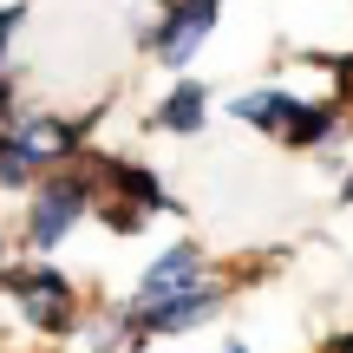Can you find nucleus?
Here are the masks:
<instances>
[{
	"label": "nucleus",
	"mask_w": 353,
	"mask_h": 353,
	"mask_svg": "<svg viewBox=\"0 0 353 353\" xmlns=\"http://www.w3.org/2000/svg\"><path fill=\"white\" fill-rule=\"evenodd\" d=\"M294 105H301V92H288V85H249V92H236L223 112L236 118L242 131H255V138H281Z\"/></svg>",
	"instance_id": "nucleus-10"
},
{
	"label": "nucleus",
	"mask_w": 353,
	"mask_h": 353,
	"mask_svg": "<svg viewBox=\"0 0 353 353\" xmlns=\"http://www.w3.org/2000/svg\"><path fill=\"white\" fill-rule=\"evenodd\" d=\"M216 20H223V0H157V13L144 20L138 46H144L151 65H164L176 79L203 59V46L216 39Z\"/></svg>",
	"instance_id": "nucleus-3"
},
{
	"label": "nucleus",
	"mask_w": 353,
	"mask_h": 353,
	"mask_svg": "<svg viewBox=\"0 0 353 353\" xmlns=\"http://www.w3.org/2000/svg\"><path fill=\"white\" fill-rule=\"evenodd\" d=\"M210 112H216V92L203 85V79L176 72L170 85H164V99L144 112V131H157V138H203Z\"/></svg>",
	"instance_id": "nucleus-7"
},
{
	"label": "nucleus",
	"mask_w": 353,
	"mask_h": 353,
	"mask_svg": "<svg viewBox=\"0 0 353 353\" xmlns=\"http://www.w3.org/2000/svg\"><path fill=\"white\" fill-rule=\"evenodd\" d=\"M0 301H7L13 327L33 347H72L79 321H85L92 294L72 268H59L52 255H13L0 268Z\"/></svg>",
	"instance_id": "nucleus-1"
},
{
	"label": "nucleus",
	"mask_w": 353,
	"mask_h": 353,
	"mask_svg": "<svg viewBox=\"0 0 353 353\" xmlns=\"http://www.w3.org/2000/svg\"><path fill=\"white\" fill-rule=\"evenodd\" d=\"M307 65H321L327 72V92H334V105L353 118V46L347 52H334V59H321V52H307Z\"/></svg>",
	"instance_id": "nucleus-13"
},
{
	"label": "nucleus",
	"mask_w": 353,
	"mask_h": 353,
	"mask_svg": "<svg viewBox=\"0 0 353 353\" xmlns=\"http://www.w3.org/2000/svg\"><path fill=\"white\" fill-rule=\"evenodd\" d=\"M216 353H255V347L242 341V334H223V347H216Z\"/></svg>",
	"instance_id": "nucleus-19"
},
{
	"label": "nucleus",
	"mask_w": 353,
	"mask_h": 353,
	"mask_svg": "<svg viewBox=\"0 0 353 353\" xmlns=\"http://www.w3.org/2000/svg\"><path fill=\"white\" fill-rule=\"evenodd\" d=\"M72 164L92 176V190H99V196H118V203H131V210H144V216H183V203L170 196V183L157 176L151 157H131V151H105V144H85Z\"/></svg>",
	"instance_id": "nucleus-4"
},
{
	"label": "nucleus",
	"mask_w": 353,
	"mask_h": 353,
	"mask_svg": "<svg viewBox=\"0 0 353 353\" xmlns=\"http://www.w3.org/2000/svg\"><path fill=\"white\" fill-rule=\"evenodd\" d=\"M92 203H99V190H92V176L79 164L46 170L20 196V210H13V242H20V255H59L65 242L92 223Z\"/></svg>",
	"instance_id": "nucleus-2"
},
{
	"label": "nucleus",
	"mask_w": 353,
	"mask_h": 353,
	"mask_svg": "<svg viewBox=\"0 0 353 353\" xmlns=\"http://www.w3.org/2000/svg\"><path fill=\"white\" fill-rule=\"evenodd\" d=\"M92 223H99L105 236H118V242H138L144 229L157 223V216H144V210H131V203H118V196H99V203H92Z\"/></svg>",
	"instance_id": "nucleus-12"
},
{
	"label": "nucleus",
	"mask_w": 353,
	"mask_h": 353,
	"mask_svg": "<svg viewBox=\"0 0 353 353\" xmlns=\"http://www.w3.org/2000/svg\"><path fill=\"white\" fill-rule=\"evenodd\" d=\"M13 255H20V242H13V216H7V210H0V268H7V262H13Z\"/></svg>",
	"instance_id": "nucleus-16"
},
{
	"label": "nucleus",
	"mask_w": 353,
	"mask_h": 353,
	"mask_svg": "<svg viewBox=\"0 0 353 353\" xmlns=\"http://www.w3.org/2000/svg\"><path fill=\"white\" fill-rule=\"evenodd\" d=\"M321 353H353V321H347V327H334L327 341H321Z\"/></svg>",
	"instance_id": "nucleus-17"
},
{
	"label": "nucleus",
	"mask_w": 353,
	"mask_h": 353,
	"mask_svg": "<svg viewBox=\"0 0 353 353\" xmlns=\"http://www.w3.org/2000/svg\"><path fill=\"white\" fill-rule=\"evenodd\" d=\"M210 275H216V255L203 249L196 236H176V242H164V249L138 268V281H131L125 301L131 307H151V301H170V294H183V288H203Z\"/></svg>",
	"instance_id": "nucleus-6"
},
{
	"label": "nucleus",
	"mask_w": 353,
	"mask_h": 353,
	"mask_svg": "<svg viewBox=\"0 0 353 353\" xmlns=\"http://www.w3.org/2000/svg\"><path fill=\"white\" fill-rule=\"evenodd\" d=\"M314 353H321V347H314Z\"/></svg>",
	"instance_id": "nucleus-20"
},
{
	"label": "nucleus",
	"mask_w": 353,
	"mask_h": 353,
	"mask_svg": "<svg viewBox=\"0 0 353 353\" xmlns=\"http://www.w3.org/2000/svg\"><path fill=\"white\" fill-rule=\"evenodd\" d=\"M334 203H341V210H353V170L341 176V183H334Z\"/></svg>",
	"instance_id": "nucleus-18"
},
{
	"label": "nucleus",
	"mask_w": 353,
	"mask_h": 353,
	"mask_svg": "<svg viewBox=\"0 0 353 353\" xmlns=\"http://www.w3.org/2000/svg\"><path fill=\"white\" fill-rule=\"evenodd\" d=\"M236 307V288H229L223 275H210L203 288H183L170 294V301H151V307H131V321H138V347L151 353L157 341H190V334L216 327V321Z\"/></svg>",
	"instance_id": "nucleus-5"
},
{
	"label": "nucleus",
	"mask_w": 353,
	"mask_h": 353,
	"mask_svg": "<svg viewBox=\"0 0 353 353\" xmlns=\"http://www.w3.org/2000/svg\"><path fill=\"white\" fill-rule=\"evenodd\" d=\"M347 131H353V118L334 105V92H321V99H301V105L288 112V125H281L275 144H281L288 157H321V151H334Z\"/></svg>",
	"instance_id": "nucleus-8"
},
{
	"label": "nucleus",
	"mask_w": 353,
	"mask_h": 353,
	"mask_svg": "<svg viewBox=\"0 0 353 353\" xmlns=\"http://www.w3.org/2000/svg\"><path fill=\"white\" fill-rule=\"evenodd\" d=\"M26 26V0H0V72H13V39Z\"/></svg>",
	"instance_id": "nucleus-14"
},
{
	"label": "nucleus",
	"mask_w": 353,
	"mask_h": 353,
	"mask_svg": "<svg viewBox=\"0 0 353 353\" xmlns=\"http://www.w3.org/2000/svg\"><path fill=\"white\" fill-rule=\"evenodd\" d=\"M281 262H288V255L255 249V255H236V262H216V275H223L236 294H249V288H262V281H275V275H281Z\"/></svg>",
	"instance_id": "nucleus-11"
},
{
	"label": "nucleus",
	"mask_w": 353,
	"mask_h": 353,
	"mask_svg": "<svg viewBox=\"0 0 353 353\" xmlns=\"http://www.w3.org/2000/svg\"><path fill=\"white\" fill-rule=\"evenodd\" d=\"M20 105H26V99H20V79H13V72H0V125H7Z\"/></svg>",
	"instance_id": "nucleus-15"
},
{
	"label": "nucleus",
	"mask_w": 353,
	"mask_h": 353,
	"mask_svg": "<svg viewBox=\"0 0 353 353\" xmlns=\"http://www.w3.org/2000/svg\"><path fill=\"white\" fill-rule=\"evenodd\" d=\"M72 353H144L131 301H92L85 321H79V334H72Z\"/></svg>",
	"instance_id": "nucleus-9"
}]
</instances>
